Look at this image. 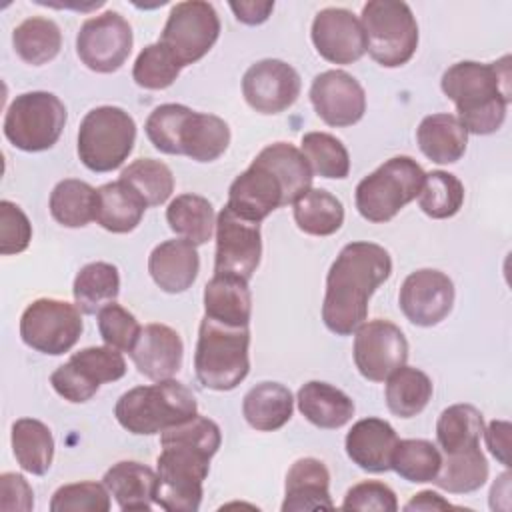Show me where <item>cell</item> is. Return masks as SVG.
Here are the masks:
<instances>
[{"label": "cell", "mask_w": 512, "mask_h": 512, "mask_svg": "<svg viewBox=\"0 0 512 512\" xmlns=\"http://www.w3.org/2000/svg\"><path fill=\"white\" fill-rule=\"evenodd\" d=\"M182 66L174 56L160 44H148L136 58L132 68V78L140 88L164 90L176 82Z\"/></svg>", "instance_id": "obj_45"}, {"label": "cell", "mask_w": 512, "mask_h": 512, "mask_svg": "<svg viewBox=\"0 0 512 512\" xmlns=\"http://www.w3.org/2000/svg\"><path fill=\"white\" fill-rule=\"evenodd\" d=\"M484 418L472 404H454L442 410L436 422V440L444 454L480 446Z\"/></svg>", "instance_id": "obj_39"}, {"label": "cell", "mask_w": 512, "mask_h": 512, "mask_svg": "<svg viewBox=\"0 0 512 512\" xmlns=\"http://www.w3.org/2000/svg\"><path fill=\"white\" fill-rule=\"evenodd\" d=\"M398 442L396 430L382 418H362L346 434L348 458L366 472H388L392 452Z\"/></svg>", "instance_id": "obj_23"}, {"label": "cell", "mask_w": 512, "mask_h": 512, "mask_svg": "<svg viewBox=\"0 0 512 512\" xmlns=\"http://www.w3.org/2000/svg\"><path fill=\"white\" fill-rule=\"evenodd\" d=\"M32 240V224L24 210L10 200L0 202V254L12 256L28 248Z\"/></svg>", "instance_id": "obj_48"}, {"label": "cell", "mask_w": 512, "mask_h": 512, "mask_svg": "<svg viewBox=\"0 0 512 512\" xmlns=\"http://www.w3.org/2000/svg\"><path fill=\"white\" fill-rule=\"evenodd\" d=\"M442 456L440 450L422 438L398 440L392 452L390 470L408 482H432L440 472Z\"/></svg>", "instance_id": "obj_41"}, {"label": "cell", "mask_w": 512, "mask_h": 512, "mask_svg": "<svg viewBox=\"0 0 512 512\" xmlns=\"http://www.w3.org/2000/svg\"><path fill=\"white\" fill-rule=\"evenodd\" d=\"M132 28L114 10L88 18L76 36V52L82 64L94 72H116L132 52Z\"/></svg>", "instance_id": "obj_15"}, {"label": "cell", "mask_w": 512, "mask_h": 512, "mask_svg": "<svg viewBox=\"0 0 512 512\" xmlns=\"http://www.w3.org/2000/svg\"><path fill=\"white\" fill-rule=\"evenodd\" d=\"M312 168L300 148L274 142L258 152L228 190V206L240 216L262 222L280 206L294 204L312 188Z\"/></svg>", "instance_id": "obj_2"}, {"label": "cell", "mask_w": 512, "mask_h": 512, "mask_svg": "<svg viewBox=\"0 0 512 512\" xmlns=\"http://www.w3.org/2000/svg\"><path fill=\"white\" fill-rule=\"evenodd\" d=\"M366 52L384 68L404 66L418 48V24L406 2L372 0L360 16Z\"/></svg>", "instance_id": "obj_9"}, {"label": "cell", "mask_w": 512, "mask_h": 512, "mask_svg": "<svg viewBox=\"0 0 512 512\" xmlns=\"http://www.w3.org/2000/svg\"><path fill=\"white\" fill-rule=\"evenodd\" d=\"M102 482L108 488L110 496H114L120 510H152L158 474L150 466L134 460L116 462L112 468L106 470Z\"/></svg>", "instance_id": "obj_26"}, {"label": "cell", "mask_w": 512, "mask_h": 512, "mask_svg": "<svg viewBox=\"0 0 512 512\" xmlns=\"http://www.w3.org/2000/svg\"><path fill=\"white\" fill-rule=\"evenodd\" d=\"M82 316L76 304L56 298H38L20 318V336L36 352L60 356L70 352L82 334Z\"/></svg>", "instance_id": "obj_13"}, {"label": "cell", "mask_w": 512, "mask_h": 512, "mask_svg": "<svg viewBox=\"0 0 512 512\" xmlns=\"http://www.w3.org/2000/svg\"><path fill=\"white\" fill-rule=\"evenodd\" d=\"M222 442L220 428L206 416H194L160 434L156 458L158 486L154 504L168 512H196L210 460Z\"/></svg>", "instance_id": "obj_1"}, {"label": "cell", "mask_w": 512, "mask_h": 512, "mask_svg": "<svg viewBox=\"0 0 512 512\" xmlns=\"http://www.w3.org/2000/svg\"><path fill=\"white\" fill-rule=\"evenodd\" d=\"M204 316L228 326H250L248 280L236 274H214L204 288Z\"/></svg>", "instance_id": "obj_27"}, {"label": "cell", "mask_w": 512, "mask_h": 512, "mask_svg": "<svg viewBox=\"0 0 512 512\" xmlns=\"http://www.w3.org/2000/svg\"><path fill=\"white\" fill-rule=\"evenodd\" d=\"M482 434L486 438V446L492 452V456L500 464L510 466V422L492 420Z\"/></svg>", "instance_id": "obj_51"}, {"label": "cell", "mask_w": 512, "mask_h": 512, "mask_svg": "<svg viewBox=\"0 0 512 512\" xmlns=\"http://www.w3.org/2000/svg\"><path fill=\"white\" fill-rule=\"evenodd\" d=\"M432 390L426 372L404 364L386 378V406L398 418H412L428 406Z\"/></svg>", "instance_id": "obj_36"}, {"label": "cell", "mask_w": 512, "mask_h": 512, "mask_svg": "<svg viewBox=\"0 0 512 512\" xmlns=\"http://www.w3.org/2000/svg\"><path fill=\"white\" fill-rule=\"evenodd\" d=\"M50 214L66 228H82L96 220L98 190L84 180L66 178L50 194Z\"/></svg>", "instance_id": "obj_35"}, {"label": "cell", "mask_w": 512, "mask_h": 512, "mask_svg": "<svg viewBox=\"0 0 512 512\" xmlns=\"http://www.w3.org/2000/svg\"><path fill=\"white\" fill-rule=\"evenodd\" d=\"M248 348V326H228L204 316L194 352V372L198 382L216 392L234 390L248 376Z\"/></svg>", "instance_id": "obj_7"}, {"label": "cell", "mask_w": 512, "mask_h": 512, "mask_svg": "<svg viewBox=\"0 0 512 512\" xmlns=\"http://www.w3.org/2000/svg\"><path fill=\"white\" fill-rule=\"evenodd\" d=\"M448 508H452V504L432 490H422V492L414 494L410 498V502L404 506V510H408V512H412V510H448Z\"/></svg>", "instance_id": "obj_53"}, {"label": "cell", "mask_w": 512, "mask_h": 512, "mask_svg": "<svg viewBox=\"0 0 512 512\" xmlns=\"http://www.w3.org/2000/svg\"><path fill=\"white\" fill-rule=\"evenodd\" d=\"M166 222L174 234L202 246L216 228L212 204L198 194H180L166 208Z\"/></svg>", "instance_id": "obj_34"}, {"label": "cell", "mask_w": 512, "mask_h": 512, "mask_svg": "<svg viewBox=\"0 0 512 512\" xmlns=\"http://www.w3.org/2000/svg\"><path fill=\"white\" fill-rule=\"evenodd\" d=\"M0 508L4 512H30L34 508V492L28 480L16 472L0 476Z\"/></svg>", "instance_id": "obj_50"}, {"label": "cell", "mask_w": 512, "mask_h": 512, "mask_svg": "<svg viewBox=\"0 0 512 512\" xmlns=\"http://www.w3.org/2000/svg\"><path fill=\"white\" fill-rule=\"evenodd\" d=\"M300 76L284 60L266 58L254 62L242 78L246 104L260 114H280L300 96Z\"/></svg>", "instance_id": "obj_18"}, {"label": "cell", "mask_w": 512, "mask_h": 512, "mask_svg": "<svg viewBox=\"0 0 512 512\" xmlns=\"http://www.w3.org/2000/svg\"><path fill=\"white\" fill-rule=\"evenodd\" d=\"M12 44L26 64L42 66L58 56L62 48V34L54 20L32 16L14 28Z\"/></svg>", "instance_id": "obj_37"}, {"label": "cell", "mask_w": 512, "mask_h": 512, "mask_svg": "<svg viewBox=\"0 0 512 512\" xmlns=\"http://www.w3.org/2000/svg\"><path fill=\"white\" fill-rule=\"evenodd\" d=\"M66 124V106L44 90L24 92L12 100L4 116V136L24 152H42L52 148Z\"/></svg>", "instance_id": "obj_11"}, {"label": "cell", "mask_w": 512, "mask_h": 512, "mask_svg": "<svg viewBox=\"0 0 512 512\" xmlns=\"http://www.w3.org/2000/svg\"><path fill=\"white\" fill-rule=\"evenodd\" d=\"M220 36V18L210 2L188 0L172 6L160 44L184 68L204 58Z\"/></svg>", "instance_id": "obj_12"}, {"label": "cell", "mask_w": 512, "mask_h": 512, "mask_svg": "<svg viewBox=\"0 0 512 512\" xmlns=\"http://www.w3.org/2000/svg\"><path fill=\"white\" fill-rule=\"evenodd\" d=\"M98 330L106 346H112L120 352H130L140 336L142 326L132 312L116 302H110L98 312Z\"/></svg>", "instance_id": "obj_47"}, {"label": "cell", "mask_w": 512, "mask_h": 512, "mask_svg": "<svg viewBox=\"0 0 512 512\" xmlns=\"http://www.w3.org/2000/svg\"><path fill=\"white\" fill-rule=\"evenodd\" d=\"M392 274L388 250L374 242H350L332 262L326 276L322 320L338 336L356 332L366 322L368 302Z\"/></svg>", "instance_id": "obj_3"}, {"label": "cell", "mask_w": 512, "mask_h": 512, "mask_svg": "<svg viewBox=\"0 0 512 512\" xmlns=\"http://www.w3.org/2000/svg\"><path fill=\"white\" fill-rule=\"evenodd\" d=\"M330 472L318 458L296 460L284 484L282 512L300 510H332L334 502L330 498Z\"/></svg>", "instance_id": "obj_24"}, {"label": "cell", "mask_w": 512, "mask_h": 512, "mask_svg": "<svg viewBox=\"0 0 512 512\" xmlns=\"http://www.w3.org/2000/svg\"><path fill=\"white\" fill-rule=\"evenodd\" d=\"M342 510H376V512H396L398 500L390 486L378 480H364L354 484L342 502Z\"/></svg>", "instance_id": "obj_49"}, {"label": "cell", "mask_w": 512, "mask_h": 512, "mask_svg": "<svg viewBox=\"0 0 512 512\" xmlns=\"http://www.w3.org/2000/svg\"><path fill=\"white\" fill-rule=\"evenodd\" d=\"M52 512H108L110 492L104 482H74L60 486L50 500Z\"/></svg>", "instance_id": "obj_46"}, {"label": "cell", "mask_w": 512, "mask_h": 512, "mask_svg": "<svg viewBox=\"0 0 512 512\" xmlns=\"http://www.w3.org/2000/svg\"><path fill=\"white\" fill-rule=\"evenodd\" d=\"M200 270L198 250L184 238H174L158 244L148 258V272L156 286L168 294L188 290Z\"/></svg>", "instance_id": "obj_25"}, {"label": "cell", "mask_w": 512, "mask_h": 512, "mask_svg": "<svg viewBox=\"0 0 512 512\" xmlns=\"http://www.w3.org/2000/svg\"><path fill=\"white\" fill-rule=\"evenodd\" d=\"M120 180L136 190L146 206H160L174 192L172 170L154 158L134 160L120 172Z\"/></svg>", "instance_id": "obj_42"}, {"label": "cell", "mask_w": 512, "mask_h": 512, "mask_svg": "<svg viewBox=\"0 0 512 512\" xmlns=\"http://www.w3.org/2000/svg\"><path fill=\"white\" fill-rule=\"evenodd\" d=\"M462 202L464 186L454 174L432 170L424 176V184L418 194V206L426 216L434 220L452 218L462 208Z\"/></svg>", "instance_id": "obj_44"}, {"label": "cell", "mask_w": 512, "mask_h": 512, "mask_svg": "<svg viewBox=\"0 0 512 512\" xmlns=\"http://www.w3.org/2000/svg\"><path fill=\"white\" fill-rule=\"evenodd\" d=\"M312 44L332 64H352L366 54L362 22L346 8H324L312 20Z\"/></svg>", "instance_id": "obj_21"}, {"label": "cell", "mask_w": 512, "mask_h": 512, "mask_svg": "<svg viewBox=\"0 0 512 512\" xmlns=\"http://www.w3.org/2000/svg\"><path fill=\"white\" fill-rule=\"evenodd\" d=\"M510 56L482 64L464 60L452 64L440 80L442 92L454 102L458 120L468 134H492L504 118L512 100Z\"/></svg>", "instance_id": "obj_4"}, {"label": "cell", "mask_w": 512, "mask_h": 512, "mask_svg": "<svg viewBox=\"0 0 512 512\" xmlns=\"http://www.w3.org/2000/svg\"><path fill=\"white\" fill-rule=\"evenodd\" d=\"M146 202L120 178L98 188L96 222L114 234L132 232L146 210Z\"/></svg>", "instance_id": "obj_31"}, {"label": "cell", "mask_w": 512, "mask_h": 512, "mask_svg": "<svg viewBox=\"0 0 512 512\" xmlns=\"http://www.w3.org/2000/svg\"><path fill=\"white\" fill-rule=\"evenodd\" d=\"M228 6L234 12L236 20L242 22V24H248V26H256V24L266 22L268 16L274 10V2H270V0L268 2H254V0L230 2Z\"/></svg>", "instance_id": "obj_52"}, {"label": "cell", "mask_w": 512, "mask_h": 512, "mask_svg": "<svg viewBox=\"0 0 512 512\" xmlns=\"http://www.w3.org/2000/svg\"><path fill=\"white\" fill-rule=\"evenodd\" d=\"M294 222L310 236H330L344 222L342 202L322 188H310L294 202Z\"/></svg>", "instance_id": "obj_38"}, {"label": "cell", "mask_w": 512, "mask_h": 512, "mask_svg": "<svg viewBox=\"0 0 512 512\" xmlns=\"http://www.w3.org/2000/svg\"><path fill=\"white\" fill-rule=\"evenodd\" d=\"M398 304L402 314L416 326H436L454 304L452 280L434 268H422L408 274L400 286Z\"/></svg>", "instance_id": "obj_19"}, {"label": "cell", "mask_w": 512, "mask_h": 512, "mask_svg": "<svg viewBox=\"0 0 512 512\" xmlns=\"http://www.w3.org/2000/svg\"><path fill=\"white\" fill-rule=\"evenodd\" d=\"M310 102L316 114L334 128L352 126L366 112L364 88L344 70L318 74L310 86Z\"/></svg>", "instance_id": "obj_20"}, {"label": "cell", "mask_w": 512, "mask_h": 512, "mask_svg": "<svg viewBox=\"0 0 512 512\" xmlns=\"http://www.w3.org/2000/svg\"><path fill=\"white\" fill-rule=\"evenodd\" d=\"M488 480V462L480 446L446 454L440 472L432 480L450 494H468Z\"/></svg>", "instance_id": "obj_40"}, {"label": "cell", "mask_w": 512, "mask_h": 512, "mask_svg": "<svg viewBox=\"0 0 512 512\" xmlns=\"http://www.w3.org/2000/svg\"><path fill=\"white\" fill-rule=\"evenodd\" d=\"M426 172L410 156H394L364 176L356 186V208L368 222L392 220L408 202L418 198Z\"/></svg>", "instance_id": "obj_8"}, {"label": "cell", "mask_w": 512, "mask_h": 512, "mask_svg": "<svg viewBox=\"0 0 512 512\" xmlns=\"http://www.w3.org/2000/svg\"><path fill=\"white\" fill-rule=\"evenodd\" d=\"M418 148L436 164L458 162L468 144V132L454 114H430L416 130Z\"/></svg>", "instance_id": "obj_29"}, {"label": "cell", "mask_w": 512, "mask_h": 512, "mask_svg": "<svg viewBox=\"0 0 512 512\" xmlns=\"http://www.w3.org/2000/svg\"><path fill=\"white\" fill-rule=\"evenodd\" d=\"M262 256L260 222H252L228 204L216 218L214 274H236L250 280Z\"/></svg>", "instance_id": "obj_16"}, {"label": "cell", "mask_w": 512, "mask_h": 512, "mask_svg": "<svg viewBox=\"0 0 512 512\" xmlns=\"http://www.w3.org/2000/svg\"><path fill=\"white\" fill-rule=\"evenodd\" d=\"M126 374V360L112 346H88L74 352L70 360L58 366L50 384L58 396L82 404L90 400L106 382H116Z\"/></svg>", "instance_id": "obj_14"}, {"label": "cell", "mask_w": 512, "mask_h": 512, "mask_svg": "<svg viewBox=\"0 0 512 512\" xmlns=\"http://www.w3.org/2000/svg\"><path fill=\"white\" fill-rule=\"evenodd\" d=\"M408 360V340L390 320H370L354 332V364L370 382H384Z\"/></svg>", "instance_id": "obj_17"}, {"label": "cell", "mask_w": 512, "mask_h": 512, "mask_svg": "<svg viewBox=\"0 0 512 512\" xmlns=\"http://www.w3.org/2000/svg\"><path fill=\"white\" fill-rule=\"evenodd\" d=\"M134 142V118L118 106H98L80 122L78 158L92 172H112L126 162Z\"/></svg>", "instance_id": "obj_10"}, {"label": "cell", "mask_w": 512, "mask_h": 512, "mask_svg": "<svg viewBox=\"0 0 512 512\" xmlns=\"http://www.w3.org/2000/svg\"><path fill=\"white\" fill-rule=\"evenodd\" d=\"M198 414V404L190 388L178 380H160L150 386H136L124 392L116 406L114 416L118 424L140 436L162 434Z\"/></svg>", "instance_id": "obj_6"}, {"label": "cell", "mask_w": 512, "mask_h": 512, "mask_svg": "<svg viewBox=\"0 0 512 512\" xmlns=\"http://www.w3.org/2000/svg\"><path fill=\"white\" fill-rule=\"evenodd\" d=\"M292 410V392L280 382H260L250 388L242 400V414L258 432L282 428L292 418Z\"/></svg>", "instance_id": "obj_30"}, {"label": "cell", "mask_w": 512, "mask_h": 512, "mask_svg": "<svg viewBox=\"0 0 512 512\" xmlns=\"http://www.w3.org/2000/svg\"><path fill=\"white\" fill-rule=\"evenodd\" d=\"M300 414L314 426L324 430H336L348 424L354 416V402L340 388L310 380L306 382L296 396Z\"/></svg>", "instance_id": "obj_28"}, {"label": "cell", "mask_w": 512, "mask_h": 512, "mask_svg": "<svg viewBox=\"0 0 512 512\" xmlns=\"http://www.w3.org/2000/svg\"><path fill=\"white\" fill-rule=\"evenodd\" d=\"M128 354L142 376L160 382L180 370L184 344L174 328L166 324H146Z\"/></svg>", "instance_id": "obj_22"}, {"label": "cell", "mask_w": 512, "mask_h": 512, "mask_svg": "<svg viewBox=\"0 0 512 512\" xmlns=\"http://www.w3.org/2000/svg\"><path fill=\"white\" fill-rule=\"evenodd\" d=\"M12 452L22 470L42 476L54 458L50 428L36 418H20L12 424Z\"/></svg>", "instance_id": "obj_32"}, {"label": "cell", "mask_w": 512, "mask_h": 512, "mask_svg": "<svg viewBox=\"0 0 512 512\" xmlns=\"http://www.w3.org/2000/svg\"><path fill=\"white\" fill-rule=\"evenodd\" d=\"M120 292L118 268L110 262H90L80 268L74 278V304L82 314H98Z\"/></svg>", "instance_id": "obj_33"}, {"label": "cell", "mask_w": 512, "mask_h": 512, "mask_svg": "<svg viewBox=\"0 0 512 512\" xmlns=\"http://www.w3.org/2000/svg\"><path fill=\"white\" fill-rule=\"evenodd\" d=\"M144 130L156 150L182 154L196 162L218 160L230 144V128L220 116L196 112L184 104L154 108Z\"/></svg>", "instance_id": "obj_5"}, {"label": "cell", "mask_w": 512, "mask_h": 512, "mask_svg": "<svg viewBox=\"0 0 512 512\" xmlns=\"http://www.w3.org/2000/svg\"><path fill=\"white\" fill-rule=\"evenodd\" d=\"M300 152L308 160L312 174L342 180L350 172V156L346 146L328 132H308L302 136Z\"/></svg>", "instance_id": "obj_43"}]
</instances>
